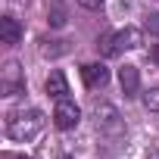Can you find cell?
<instances>
[{
	"instance_id": "1",
	"label": "cell",
	"mask_w": 159,
	"mask_h": 159,
	"mask_svg": "<svg viewBox=\"0 0 159 159\" xmlns=\"http://www.w3.org/2000/svg\"><path fill=\"white\" fill-rule=\"evenodd\" d=\"M44 125H47V119L41 109H19L7 119V134L13 140H31L44 131Z\"/></svg>"
},
{
	"instance_id": "2",
	"label": "cell",
	"mask_w": 159,
	"mask_h": 159,
	"mask_svg": "<svg viewBox=\"0 0 159 159\" xmlns=\"http://www.w3.org/2000/svg\"><path fill=\"white\" fill-rule=\"evenodd\" d=\"M78 122H81V109L75 106V100H69V97L56 100V109H53V125H56L59 131H72V128H78Z\"/></svg>"
},
{
	"instance_id": "3",
	"label": "cell",
	"mask_w": 159,
	"mask_h": 159,
	"mask_svg": "<svg viewBox=\"0 0 159 159\" xmlns=\"http://www.w3.org/2000/svg\"><path fill=\"white\" fill-rule=\"evenodd\" d=\"M94 119H97V128L106 131V134H122L125 125H122V116L112 103H97L94 106Z\"/></svg>"
},
{
	"instance_id": "4",
	"label": "cell",
	"mask_w": 159,
	"mask_h": 159,
	"mask_svg": "<svg viewBox=\"0 0 159 159\" xmlns=\"http://www.w3.org/2000/svg\"><path fill=\"white\" fill-rule=\"evenodd\" d=\"M81 78H84V84H88L91 91H97V88H106V81H109V69H106L103 62H88V66L81 69Z\"/></svg>"
},
{
	"instance_id": "5",
	"label": "cell",
	"mask_w": 159,
	"mask_h": 159,
	"mask_svg": "<svg viewBox=\"0 0 159 159\" xmlns=\"http://www.w3.org/2000/svg\"><path fill=\"white\" fill-rule=\"evenodd\" d=\"M119 84H122L125 97H137V91H140V72H137V66H122L119 69Z\"/></svg>"
},
{
	"instance_id": "6",
	"label": "cell",
	"mask_w": 159,
	"mask_h": 159,
	"mask_svg": "<svg viewBox=\"0 0 159 159\" xmlns=\"http://www.w3.org/2000/svg\"><path fill=\"white\" fill-rule=\"evenodd\" d=\"M0 41H3L7 47H13V44L22 41V25H19L13 16H3V19H0Z\"/></svg>"
},
{
	"instance_id": "7",
	"label": "cell",
	"mask_w": 159,
	"mask_h": 159,
	"mask_svg": "<svg viewBox=\"0 0 159 159\" xmlns=\"http://www.w3.org/2000/svg\"><path fill=\"white\" fill-rule=\"evenodd\" d=\"M140 47V31L137 28H122V31H116V53H125V50H137Z\"/></svg>"
},
{
	"instance_id": "8",
	"label": "cell",
	"mask_w": 159,
	"mask_h": 159,
	"mask_svg": "<svg viewBox=\"0 0 159 159\" xmlns=\"http://www.w3.org/2000/svg\"><path fill=\"white\" fill-rule=\"evenodd\" d=\"M25 88V81H22V75H19V66L16 62H10L7 66V72H3V94L7 97H13V94H19Z\"/></svg>"
},
{
	"instance_id": "9",
	"label": "cell",
	"mask_w": 159,
	"mask_h": 159,
	"mask_svg": "<svg viewBox=\"0 0 159 159\" xmlns=\"http://www.w3.org/2000/svg\"><path fill=\"white\" fill-rule=\"evenodd\" d=\"M44 88H47V94H50L53 100H62V97L69 94V81H66V75H62V72H53V75L47 78V84H44Z\"/></svg>"
},
{
	"instance_id": "10",
	"label": "cell",
	"mask_w": 159,
	"mask_h": 159,
	"mask_svg": "<svg viewBox=\"0 0 159 159\" xmlns=\"http://www.w3.org/2000/svg\"><path fill=\"white\" fill-rule=\"evenodd\" d=\"M94 47H97L100 56H116V31H103Z\"/></svg>"
},
{
	"instance_id": "11",
	"label": "cell",
	"mask_w": 159,
	"mask_h": 159,
	"mask_svg": "<svg viewBox=\"0 0 159 159\" xmlns=\"http://www.w3.org/2000/svg\"><path fill=\"white\" fill-rule=\"evenodd\" d=\"M41 53L44 56H62V53H69V44L66 41H41Z\"/></svg>"
},
{
	"instance_id": "12",
	"label": "cell",
	"mask_w": 159,
	"mask_h": 159,
	"mask_svg": "<svg viewBox=\"0 0 159 159\" xmlns=\"http://www.w3.org/2000/svg\"><path fill=\"white\" fill-rule=\"evenodd\" d=\"M47 16H50V25H53V28H62V25H66V10H62L59 0H53V7H50Z\"/></svg>"
},
{
	"instance_id": "13",
	"label": "cell",
	"mask_w": 159,
	"mask_h": 159,
	"mask_svg": "<svg viewBox=\"0 0 159 159\" xmlns=\"http://www.w3.org/2000/svg\"><path fill=\"white\" fill-rule=\"evenodd\" d=\"M143 106H147L150 112H159V88H150V91L143 94Z\"/></svg>"
},
{
	"instance_id": "14",
	"label": "cell",
	"mask_w": 159,
	"mask_h": 159,
	"mask_svg": "<svg viewBox=\"0 0 159 159\" xmlns=\"http://www.w3.org/2000/svg\"><path fill=\"white\" fill-rule=\"evenodd\" d=\"M147 31H150V34H156V38H159V13H153V16H150V19H147Z\"/></svg>"
},
{
	"instance_id": "15",
	"label": "cell",
	"mask_w": 159,
	"mask_h": 159,
	"mask_svg": "<svg viewBox=\"0 0 159 159\" xmlns=\"http://www.w3.org/2000/svg\"><path fill=\"white\" fill-rule=\"evenodd\" d=\"M78 3H81L84 10H100V7H103V0H78Z\"/></svg>"
},
{
	"instance_id": "16",
	"label": "cell",
	"mask_w": 159,
	"mask_h": 159,
	"mask_svg": "<svg viewBox=\"0 0 159 159\" xmlns=\"http://www.w3.org/2000/svg\"><path fill=\"white\" fill-rule=\"evenodd\" d=\"M150 56H153V62H156V66H159V44H156V47H153V53H150Z\"/></svg>"
},
{
	"instance_id": "17",
	"label": "cell",
	"mask_w": 159,
	"mask_h": 159,
	"mask_svg": "<svg viewBox=\"0 0 159 159\" xmlns=\"http://www.w3.org/2000/svg\"><path fill=\"white\" fill-rule=\"evenodd\" d=\"M147 159H159V150H147Z\"/></svg>"
},
{
	"instance_id": "18",
	"label": "cell",
	"mask_w": 159,
	"mask_h": 159,
	"mask_svg": "<svg viewBox=\"0 0 159 159\" xmlns=\"http://www.w3.org/2000/svg\"><path fill=\"white\" fill-rule=\"evenodd\" d=\"M19 159H28V156H19Z\"/></svg>"
}]
</instances>
